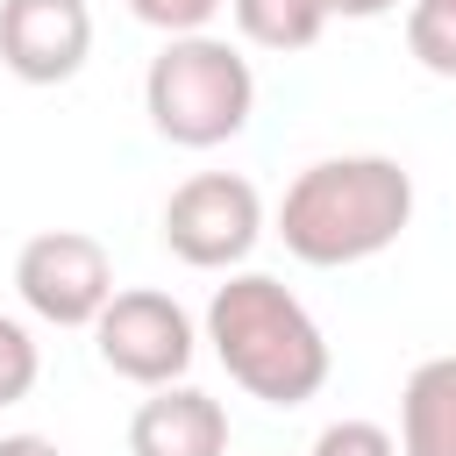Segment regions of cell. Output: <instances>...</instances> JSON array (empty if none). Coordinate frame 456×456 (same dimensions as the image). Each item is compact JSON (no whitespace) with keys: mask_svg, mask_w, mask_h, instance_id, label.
<instances>
[{"mask_svg":"<svg viewBox=\"0 0 456 456\" xmlns=\"http://www.w3.org/2000/svg\"><path fill=\"white\" fill-rule=\"evenodd\" d=\"M413 221V171L399 157H321L278 200V235L314 271H349L385 256Z\"/></svg>","mask_w":456,"mask_h":456,"instance_id":"obj_1","label":"cell"},{"mask_svg":"<svg viewBox=\"0 0 456 456\" xmlns=\"http://www.w3.org/2000/svg\"><path fill=\"white\" fill-rule=\"evenodd\" d=\"M207 342H214L221 370L264 406H306L335 370L321 321L271 271H228V285H214Z\"/></svg>","mask_w":456,"mask_h":456,"instance_id":"obj_2","label":"cell"},{"mask_svg":"<svg viewBox=\"0 0 456 456\" xmlns=\"http://www.w3.org/2000/svg\"><path fill=\"white\" fill-rule=\"evenodd\" d=\"M142 114L178 150H221L256 114V71L228 36H164V50L142 71Z\"/></svg>","mask_w":456,"mask_h":456,"instance_id":"obj_3","label":"cell"},{"mask_svg":"<svg viewBox=\"0 0 456 456\" xmlns=\"http://www.w3.org/2000/svg\"><path fill=\"white\" fill-rule=\"evenodd\" d=\"M264 242V192L242 171H192L164 200V249L192 271H242Z\"/></svg>","mask_w":456,"mask_h":456,"instance_id":"obj_4","label":"cell"},{"mask_svg":"<svg viewBox=\"0 0 456 456\" xmlns=\"http://www.w3.org/2000/svg\"><path fill=\"white\" fill-rule=\"evenodd\" d=\"M93 349H100V363H107L114 378L157 392V385H178V378L192 370V356H200V328H192V314H185L171 292H157V285H128V292H114V299L100 306V321H93Z\"/></svg>","mask_w":456,"mask_h":456,"instance_id":"obj_5","label":"cell"},{"mask_svg":"<svg viewBox=\"0 0 456 456\" xmlns=\"http://www.w3.org/2000/svg\"><path fill=\"white\" fill-rule=\"evenodd\" d=\"M14 292L50 328H93L100 306L114 299V256L86 228H43L14 256Z\"/></svg>","mask_w":456,"mask_h":456,"instance_id":"obj_6","label":"cell"},{"mask_svg":"<svg viewBox=\"0 0 456 456\" xmlns=\"http://www.w3.org/2000/svg\"><path fill=\"white\" fill-rule=\"evenodd\" d=\"M93 57L86 0H0V64L21 86H64Z\"/></svg>","mask_w":456,"mask_h":456,"instance_id":"obj_7","label":"cell"},{"mask_svg":"<svg viewBox=\"0 0 456 456\" xmlns=\"http://www.w3.org/2000/svg\"><path fill=\"white\" fill-rule=\"evenodd\" d=\"M128 456H228V406L200 385H157L128 420Z\"/></svg>","mask_w":456,"mask_h":456,"instance_id":"obj_8","label":"cell"},{"mask_svg":"<svg viewBox=\"0 0 456 456\" xmlns=\"http://www.w3.org/2000/svg\"><path fill=\"white\" fill-rule=\"evenodd\" d=\"M399 456H456V356H428L406 370Z\"/></svg>","mask_w":456,"mask_h":456,"instance_id":"obj_9","label":"cell"},{"mask_svg":"<svg viewBox=\"0 0 456 456\" xmlns=\"http://www.w3.org/2000/svg\"><path fill=\"white\" fill-rule=\"evenodd\" d=\"M228 14H235V28H242V43L278 50V57L314 50V43H321V28L335 21V14H328V0H228Z\"/></svg>","mask_w":456,"mask_h":456,"instance_id":"obj_10","label":"cell"},{"mask_svg":"<svg viewBox=\"0 0 456 456\" xmlns=\"http://www.w3.org/2000/svg\"><path fill=\"white\" fill-rule=\"evenodd\" d=\"M406 50L420 71L456 78V0H413L406 7Z\"/></svg>","mask_w":456,"mask_h":456,"instance_id":"obj_11","label":"cell"},{"mask_svg":"<svg viewBox=\"0 0 456 456\" xmlns=\"http://www.w3.org/2000/svg\"><path fill=\"white\" fill-rule=\"evenodd\" d=\"M36 378H43V356H36V335L14 321V314H0V406H14V399H28L36 392Z\"/></svg>","mask_w":456,"mask_h":456,"instance_id":"obj_12","label":"cell"},{"mask_svg":"<svg viewBox=\"0 0 456 456\" xmlns=\"http://www.w3.org/2000/svg\"><path fill=\"white\" fill-rule=\"evenodd\" d=\"M306 456H399V435H385L378 420H328Z\"/></svg>","mask_w":456,"mask_h":456,"instance_id":"obj_13","label":"cell"},{"mask_svg":"<svg viewBox=\"0 0 456 456\" xmlns=\"http://www.w3.org/2000/svg\"><path fill=\"white\" fill-rule=\"evenodd\" d=\"M221 7H228V0H128V14L150 21L157 36H192V28H207Z\"/></svg>","mask_w":456,"mask_h":456,"instance_id":"obj_14","label":"cell"},{"mask_svg":"<svg viewBox=\"0 0 456 456\" xmlns=\"http://www.w3.org/2000/svg\"><path fill=\"white\" fill-rule=\"evenodd\" d=\"M399 0H328V14H342V21H378V14H392Z\"/></svg>","mask_w":456,"mask_h":456,"instance_id":"obj_15","label":"cell"},{"mask_svg":"<svg viewBox=\"0 0 456 456\" xmlns=\"http://www.w3.org/2000/svg\"><path fill=\"white\" fill-rule=\"evenodd\" d=\"M0 456H64L50 435H0Z\"/></svg>","mask_w":456,"mask_h":456,"instance_id":"obj_16","label":"cell"}]
</instances>
